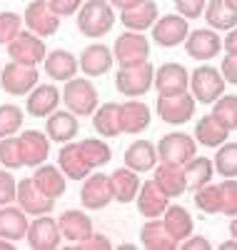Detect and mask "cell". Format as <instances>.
<instances>
[{"label":"cell","instance_id":"8","mask_svg":"<svg viewBox=\"0 0 237 250\" xmlns=\"http://www.w3.org/2000/svg\"><path fill=\"white\" fill-rule=\"evenodd\" d=\"M195 105H198L195 95L187 90L175 93V95H158V115L162 123H170V125H182V123L192 120Z\"/></svg>","mask_w":237,"mask_h":250},{"label":"cell","instance_id":"9","mask_svg":"<svg viewBox=\"0 0 237 250\" xmlns=\"http://www.w3.org/2000/svg\"><path fill=\"white\" fill-rule=\"evenodd\" d=\"M115 200L113 193V183L110 175H102V173H90L88 178L82 180L80 188V203L85 210H102Z\"/></svg>","mask_w":237,"mask_h":250},{"label":"cell","instance_id":"6","mask_svg":"<svg viewBox=\"0 0 237 250\" xmlns=\"http://www.w3.org/2000/svg\"><path fill=\"white\" fill-rule=\"evenodd\" d=\"M38 85V68L25 65V62L10 60L8 65H3L0 73V88L8 95H28Z\"/></svg>","mask_w":237,"mask_h":250},{"label":"cell","instance_id":"25","mask_svg":"<svg viewBox=\"0 0 237 250\" xmlns=\"http://www.w3.org/2000/svg\"><path fill=\"white\" fill-rule=\"evenodd\" d=\"M33 178V183L40 188L45 195H50V198H62L65 195V188H68V175L62 173V168L60 165H48V163H42V165H38L35 168V173L30 175Z\"/></svg>","mask_w":237,"mask_h":250},{"label":"cell","instance_id":"33","mask_svg":"<svg viewBox=\"0 0 237 250\" xmlns=\"http://www.w3.org/2000/svg\"><path fill=\"white\" fill-rule=\"evenodd\" d=\"M110 183H113V193H115V200L120 205H127L138 198V190H140V173H135L133 168H118L113 175H110Z\"/></svg>","mask_w":237,"mask_h":250},{"label":"cell","instance_id":"55","mask_svg":"<svg viewBox=\"0 0 237 250\" xmlns=\"http://www.w3.org/2000/svg\"><path fill=\"white\" fill-rule=\"evenodd\" d=\"M15 248V243L13 240H8V238H0V250H13Z\"/></svg>","mask_w":237,"mask_h":250},{"label":"cell","instance_id":"49","mask_svg":"<svg viewBox=\"0 0 237 250\" xmlns=\"http://www.w3.org/2000/svg\"><path fill=\"white\" fill-rule=\"evenodd\" d=\"M48 3L62 18V15H78V10H80V5L85 3V0H48Z\"/></svg>","mask_w":237,"mask_h":250},{"label":"cell","instance_id":"10","mask_svg":"<svg viewBox=\"0 0 237 250\" xmlns=\"http://www.w3.org/2000/svg\"><path fill=\"white\" fill-rule=\"evenodd\" d=\"M113 55L118 60V65H135V62H142L150 58V40L138 33V30H125L122 35H118L115 45H113Z\"/></svg>","mask_w":237,"mask_h":250},{"label":"cell","instance_id":"43","mask_svg":"<svg viewBox=\"0 0 237 250\" xmlns=\"http://www.w3.org/2000/svg\"><path fill=\"white\" fill-rule=\"evenodd\" d=\"M0 163H3L8 170L25 168V165H23V153H20V140H18V135L0 138Z\"/></svg>","mask_w":237,"mask_h":250},{"label":"cell","instance_id":"54","mask_svg":"<svg viewBox=\"0 0 237 250\" xmlns=\"http://www.w3.org/2000/svg\"><path fill=\"white\" fill-rule=\"evenodd\" d=\"M220 248H222V250H237V238H232V240H225Z\"/></svg>","mask_w":237,"mask_h":250},{"label":"cell","instance_id":"12","mask_svg":"<svg viewBox=\"0 0 237 250\" xmlns=\"http://www.w3.org/2000/svg\"><path fill=\"white\" fill-rule=\"evenodd\" d=\"M150 35H153V43H158L160 48H175V45L185 43L187 35H190L187 18H182L180 13L162 15V18H158V23L150 28Z\"/></svg>","mask_w":237,"mask_h":250},{"label":"cell","instance_id":"28","mask_svg":"<svg viewBox=\"0 0 237 250\" xmlns=\"http://www.w3.org/2000/svg\"><path fill=\"white\" fill-rule=\"evenodd\" d=\"M140 243L147 250H175V248H180V243L175 240V235H172L167 228H165L162 218H150L142 225Z\"/></svg>","mask_w":237,"mask_h":250},{"label":"cell","instance_id":"36","mask_svg":"<svg viewBox=\"0 0 237 250\" xmlns=\"http://www.w3.org/2000/svg\"><path fill=\"white\" fill-rule=\"evenodd\" d=\"M162 223H165L167 230L175 235L178 243H182L185 238L192 235V215L182 205H167V210L162 213Z\"/></svg>","mask_w":237,"mask_h":250},{"label":"cell","instance_id":"44","mask_svg":"<svg viewBox=\"0 0 237 250\" xmlns=\"http://www.w3.org/2000/svg\"><path fill=\"white\" fill-rule=\"evenodd\" d=\"M23 25H25L23 15H18L13 10L0 13V45H8L10 40H15L18 33L23 30Z\"/></svg>","mask_w":237,"mask_h":250},{"label":"cell","instance_id":"11","mask_svg":"<svg viewBox=\"0 0 237 250\" xmlns=\"http://www.w3.org/2000/svg\"><path fill=\"white\" fill-rule=\"evenodd\" d=\"M28 245L33 250H55L62 243V233H60V225L58 220L45 213V215H35V220H30L28 228V235H25Z\"/></svg>","mask_w":237,"mask_h":250},{"label":"cell","instance_id":"34","mask_svg":"<svg viewBox=\"0 0 237 250\" xmlns=\"http://www.w3.org/2000/svg\"><path fill=\"white\" fill-rule=\"evenodd\" d=\"M227 135H230V130L212 113L202 115L195 125V140L202 148H220L222 143H227Z\"/></svg>","mask_w":237,"mask_h":250},{"label":"cell","instance_id":"21","mask_svg":"<svg viewBox=\"0 0 237 250\" xmlns=\"http://www.w3.org/2000/svg\"><path fill=\"white\" fill-rule=\"evenodd\" d=\"M30 228V218L20 205H0V238H8L13 243L25 240Z\"/></svg>","mask_w":237,"mask_h":250},{"label":"cell","instance_id":"27","mask_svg":"<svg viewBox=\"0 0 237 250\" xmlns=\"http://www.w3.org/2000/svg\"><path fill=\"white\" fill-rule=\"evenodd\" d=\"M58 165L62 168V173H65L70 180H85L90 173H93V168L88 165V160H85V155H82V150H80V145L78 143H65L60 148V153H58Z\"/></svg>","mask_w":237,"mask_h":250},{"label":"cell","instance_id":"42","mask_svg":"<svg viewBox=\"0 0 237 250\" xmlns=\"http://www.w3.org/2000/svg\"><path fill=\"white\" fill-rule=\"evenodd\" d=\"M212 115L217 118L227 130H237V95H222L212 103Z\"/></svg>","mask_w":237,"mask_h":250},{"label":"cell","instance_id":"30","mask_svg":"<svg viewBox=\"0 0 237 250\" xmlns=\"http://www.w3.org/2000/svg\"><path fill=\"white\" fill-rule=\"evenodd\" d=\"M153 180L162 188L170 198H178V195H182V193L187 190V175H185L182 165H172V163H160V165H155Z\"/></svg>","mask_w":237,"mask_h":250},{"label":"cell","instance_id":"48","mask_svg":"<svg viewBox=\"0 0 237 250\" xmlns=\"http://www.w3.org/2000/svg\"><path fill=\"white\" fill-rule=\"evenodd\" d=\"M73 248H78V250H110L113 248V243H110V238H107V235H102V233H90L88 238H85V240H80V243H75Z\"/></svg>","mask_w":237,"mask_h":250},{"label":"cell","instance_id":"4","mask_svg":"<svg viewBox=\"0 0 237 250\" xmlns=\"http://www.w3.org/2000/svg\"><path fill=\"white\" fill-rule=\"evenodd\" d=\"M62 103L70 113H75L78 118L82 115H93L98 110V88L93 85V80L88 75L82 78H73L65 83L62 88Z\"/></svg>","mask_w":237,"mask_h":250},{"label":"cell","instance_id":"58","mask_svg":"<svg viewBox=\"0 0 237 250\" xmlns=\"http://www.w3.org/2000/svg\"><path fill=\"white\" fill-rule=\"evenodd\" d=\"M0 73H3V65H0Z\"/></svg>","mask_w":237,"mask_h":250},{"label":"cell","instance_id":"37","mask_svg":"<svg viewBox=\"0 0 237 250\" xmlns=\"http://www.w3.org/2000/svg\"><path fill=\"white\" fill-rule=\"evenodd\" d=\"M182 168H185V175H187V190H192V193L205 188L215 175V163L210 158H198L195 155L190 163H185Z\"/></svg>","mask_w":237,"mask_h":250},{"label":"cell","instance_id":"2","mask_svg":"<svg viewBox=\"0 0 237 250\" xmlns=\"http://www.w3.org/2000/svg\"><path fill=\"white\" fill-rule=\"evenodd\" d=\"M150 88H155V68L150 60L125 65L115 75V90L125 98H140L147 95Z\"/></svg>","mask_w":237,"mask_h":250},{"label":"cell","instance_id":"47","mask_svg":"<svg viewBox=\"0 0 237 250\" xmlns=\"http://www.w3.org/2000/svg\"><path fill=\"white\" fill-rule=\"evenodd\" d=\"M15 193H18V180L10 175V170H0V205H10L15 203Z\"/></svg>","mask_w":237,"mask_h":250},{"label":"cell","instance_id":"50","mask_svg":"<svg viewBox=\"0 0 237 250\" xmlns=\"http://www.w3.org/2000/svg\"><path fill=\"white\" fill-rule=\"evenodd\" d=\"M220 70H222V75H225L227 83L237 85V55H225L222 62H220Z\"/></svg>","mask_w":237,"mask_h":250},{"label":"cell","instance_id":"31","mask_svg":"<svg viewBox=\"0 0 237 250\" xmlns=\"http://www.w3.org/2000/svg\"><path fill=\"white\" fill-rule=\"evenodd\" d=\"M158 3L153 0H145L138 8H130V10H122L120 13V23L127 28V30H138V33H145L150 30L155 23H158Z\"/></svg>","mask_w":237,"mask_h":250},{"label":"cell","instance_id":"13","mask_svg":"<svg viewBox=\"0 0 237 250\" xmlns=\"http://www.w3.org/2000/svg\"><path fill=\"white\" fill-rule=\"evenodd\" d=\"M23 20H25L28 30L40 35V38L55 35L58 28H60V15L50 8L48 0H33V3H28V8L23 13Z\"/></svg>","mask_w":237,"mask_h":250},{"label":"cell","instance_id":"56","mask_svg":"<svg viewBox=\"0 0 237 250\" xmlns=\"http://www.w3.org/2000/svg\"><path fill=\"white\" fill-rule=\"evenodd\" d=\"M230 235H232V238H237V215L230 220Z\"/></svg>","mask_w":237,"mask_h":250},{"label":"cell","instance_id":"39","mask_svg":"<svg viewBox=\"0 0 237 250\" xmlns=\"http://www.w3.org/2000/svg\"><path fill=\"white\" fill-rule=\"evenodd\" d=\"M212 163L220 178H237V143H222Z\"/></svg>","mask_w":237,"mask_h":250},{"label":"cell","instance_id":"57","mask_svg":"<svg viewBox=\"0 0 237 250\" xmlns=\"http://www.w3.org/2000/svg\"><path fill=\"white\" fill-rule=\"evenodd\" d=\"M225 3H227V5H230V8L237 13V0H225Z\"/></svg>","mask_w":237,"mask_h":250},{"label":"cell","instance_id":"29","mask_svg":"<svg viewBox=\"0 0 237 250\" xmlns=\"http://www.w3.org/2000/svg\"><path fill=\"white\" fill-rule=\"evenodd\" d=\"M58 225H60L62 240H70L73 245L85 240L93 233V220L85 210H65L58 218Z\"/></svg>","mask_w":237,"mask_h":250},{"label":"cell","instance_id":"3","mask_svg":"<svg viewBox=\"0 0 237 250\" xmlns=\"http://www.w3.org/2000/svg\"><path fill=\"white\" fill-rule=\"evenodd\" d=\"M225 85H227V80H225L222 70L215 65H198L190 73V90L195 95V100L202 103V105H212L217 98H222Z\"/></svg>","mask_w":237,"mask_h":250},{"label":"cell","instance_id":"35","mask_svg":"<svg viewBox=\"0 0 237 250\" xmlns=\"http://www.w3.org/2000/svg\"><path fill=\"white\" fill-rule=\"evenodd\" d=\"M202 18L207 20V28L217 30V33H227V30L237 28V13L225 3V0H210Z\"/></svg>","mask_w":237,"mask_h":250},{"label":"cell","instance_id":"15","mask_svg":"<svg viewBox=\"0 0 237 250\" xmlns=\"http://www.w3.org/2000/svg\"><path fill=\"white\" fill-rule=\"evenodd\" d=\"M15 203L23 208L28 215H45V213H53V208H55V198L42 193L40 188L33 183V178L18 180Z\"/></svg>","mask_w":237,"mask_h":250},{"label":"cell","instance_id":"26","mask_svg":"<svg viewBox=\"0 0 237 250\" xmlns=\"http://www.w3.org/2000/svg\"><path fill=\"white\" fill-rule=\"evenodd\" d=\"M125 165L127 168H133L135 173H150V170H155V165H158V148L150 140H135L130 143L125 148Z\"/></svg>","mask_w":237,"mask_h":250},{"label":"cell","instance_id":"5","mask_svg":"<svg viewBox=\"0 0 237 250\" xmlns=\"http://www.w3.org/2000/svg\"><path fill=\"white\" fill-rule=\"evenodd\" d=\"M198 155V140L185 133H167L158 143V158L160 163L185 165Z\"/></svg>","mask_w":237,"mask_h":250},{"label":"cell","instance_id":"19","mask_svg":"<svg viewBox=\"0 0 237 250\" xmlns=\"http://www.w3.org/2000/svg\"><path fill=\"white\" fill-rule=\"evenodd\" d=\"M190 88V73L180 62H165L155 70V90L158 95H175Z\"/></svg>","mask_w":237,"mask_h":250},{"label":"cell","instance_id":"41","mask_svg":"<svg viewBox=\"0 0 237 250\" xmlns=\"http://www.w3.org/2000/svg\"><path fill=\"white\" fill-rule=\"evenodd\" d=\"M195 205H198V210H202V213H207V215L222 213V195H220V185L207 183L205 188L195 190Z\"/></svg>","mask_w":237,"mask_h":250},{"label":"cell","instance_id":"20","mask_svg":"<svg viewBox=\"0 0 237 250\" xmlns=\"http://www.w3.org/2000/svg\"><path fill=\"white\" fill-rule=\"evenodd\" d=\"M20 140V153H23V165L25 168H38L48 160L50 155V138L48 133L40 130H25L23 135H18Z\"/></svg>","mask_w":237,"mask_h":250},{"label":"cell","instance_id":"16","mask_svg":"<svg viewBox=\"0 0 237 250\" xmlns=\"http://www.w3.org/2000/svg\"><path fill=\"white\" fill-rule=\"evenodd\" d=\"M78 62H80V73L82 75L100 78V75H107V73L113 70L115 55H113V50L107 48L105 43H93V45H88V48L80 53Z\"/></svg>","mask_w":237,"mask_h":250},{"label":"cell","instance_id":"7","mask_svg":"<svg viewBox=\"0 0 237 250\" xmlns=\"http://www.w3.org/2000/svg\"><path fill=\"white\" fill-rule=\"evenodd\" d=\"M5 48H8L10 60L25 62V65H35V68H38L40 62L45 60V55H48L45 40H42L40 35H35V33H30V30H20L18 38L10 40Z\"/></svg>","mask_w":237,"mask_h":250},{"label":"cell","instance_id":"32","mask_svg":"<svg viewBox=\"0 0 237 250\" xmlns=\"http://www.w3.org/2000/svg\"><path fill=\"white\" fill-rule=\"evenodd\" d=\"M93 118V128L102 138H118L122 133V123H120V105L118 103H102L98 110L90 115Z\"/></svg>","mask_w":237,"mask_h":250},{"label":"cell","instance_id":"14","mask_svg":"<svg viewBox=\"0 0 237 250\" xmlns=\"http://www.w3.org/2000/svg\"><path fill=\"white\" fill-rule=\"evenodd\" d=\"M220 50H222V38L217 35V30H212V28L190 30V35L185 40V53L192 60H200V62H207L212 58H217Z\"/></svg>","mask_w":237,"mask_h":250},{"label":"cell","instance_id":"18","mask_svg":"<svg viewBox=\"0 0 237 250\" xmlns=\"http://www.w3.org/2000/svg\"><path fill=\"white\" fill-rule=\"evenodd\" d=\"M42 70H45V75L55 83H68L78 75L80 70V62L78 58L65 50V48H55V50H48L45 60H42Z\"/></svg>","mask_w":237,"mask_h":250},{"label":"cell","instance_id":"1","mask_svg":"<svg viewBox=\"0 0 237 250\" xmlns=\"http://www.w3.org/2000/svg\"><path fill=\"white\" fill-rule=\"evenodd\" d=\"M78 30L85 38H102L115 25V8L110 0H85L78 10Z\"/></svg>","mask_w":237,"mask_h":250},{"label":"cell","instance_id":"53","mask_svg":"<svg viewBox=\"0 0 237 250\" xmlns=\"http://www.w3.org/2000/svg\"><path fill=\"white\" fill-rule=\"evenodd\" d=\"M113 3V8H118L120 13L122 10H130V8H138L140 3H145V0H110Z\"/></svg>","mask_w":237,"mask_h":250},{"label":"cell","instance_id":"38","mask_svg":"<svg viewBox=\"0 0 237 250\" xmlns=\"http://www.w3.org/2000/svg\"><path fill=\"white\" fill-rule=\"evenodd\" d=\"M78 145H80V150H82L85 160H88V165L93 170L105 168V165L110 163V158H113L110 145H107L102 138H82V140H78Z\"/></svg>","mask_w":237,"mask_h":250},{"label":"cell","instance_id":"23","mask_svg":"<svg viewBox=\"0 0 237 250\" xmlns=\"http://www.w3.org/2000/svg\"><path fill=\"white\" fill-rule=\"evenodd\" d=\"M45 133L53 143H70L80 133V118L70 110H53L45 118Z\"/></svg>","mask_w":237,"mask_h":250},{"label":"cell","instance_id":"51","mask_svg":"<svg viewBox=\"0 0 237 250\" xmlns=\"http://www.w3.org/2000/svg\"><path fill=\"white\" fill-rule=\"evenodd\" d=\"M180 248H182V250H198V248H200V250H210L212 243H210L207 238H192V235H190V238H185V240L180 243Z\"/></svg>","mask_w":237,"mask_h":250},{"label":"cell","instance_id":"45","mask_svg":"<svg viewBox=\"0 0 237 250\" xmlns=\"http://www.w3.org/2000/svg\"><path fill=\"white\" fill-rule=\"evenodd\" d=\"M220 195H222V215L235 218L237 215V178H222Z\"/></svg>","mask_w":237,"mask_h":250},{"label":"cell","instance_id":"24","mask_svg":"<svg viewBox=\"0 0 237 250\" xmlns=\"http://www.w3.org/2000/svg\"><path fill=\"white\" fill-rule=\"evenodd\" d=\"M150 105L138 98H127L125 103H120V123H122V133L130 135H140L142 130H147L150 125Z\"/></svg>","mask_w":237,"mask_h":250},{"label":"cell","instance_id":"17","mask_svg":"<svg viewBox=\"0 0 237 250\" xmlns=\"http://www.w3.org/2000/svg\"><path fill=\"white\" fill-rule=\"evenodd\" d=\"M60 100H62V90H58L53 83H38L25 95V110L33 118H48L53 110H58Z\"/></svg>","mask_w":237,"mask_h":250},{"label":"cell","instance_id":"52","mask_svg":"<svg viewBox=\"0 0 237 250\" xmlns=\"http://www.w3.org/2000/svg\"><path fill=\"white\" fill-rule=\"evenodd\" d=\"M222 48L227 50V55H237V28L227 30V35L222 40Z\"/></svg>","mask_w":237,"mask_h":250},{"label":"cell","instance_id":"40","mask_svg":"<svg viewBox=\"0 0 237 250\" xmlns=\"http://www.w3.org/2000/svg\"><path fill=\"white\" fill-rule=\"evenodd\" d=\"M23 120H25L23 108L15 105V103H3L0 105V138L18 135V130L23 128Z\"/></svg>","mask_w":237,"mask_h":250},{"label":"cell","instance_id":"46","mask_svg":"<svg viewBox=\"0 0 237 250\" xmlns=\"http://www.w3.org/2000/svg\"><path fill=\"white\" fill-rule=\"evenodd\" d=\"M172 3H175V10L187 20L202 18V13L207 8V0H172Z\"/></svg>","mask_w":237,"mask_h":250},{"label":"cell","instance_id":"22","mask_svg":"<svg viewBox=\"0 0 237 250\" xmlns=\"http://www.w3.org/2000/svg\"><path fill=\"white\" fill-rule=\"evenodd\" d=\"M135 200H138L140 215H145L147 220H150V218H160V215L167 210V205H170V195L162 190V188H160L155 180L142 183Z\"/></svg>","mask_w":237,"mask_h":250}]
</instances>
